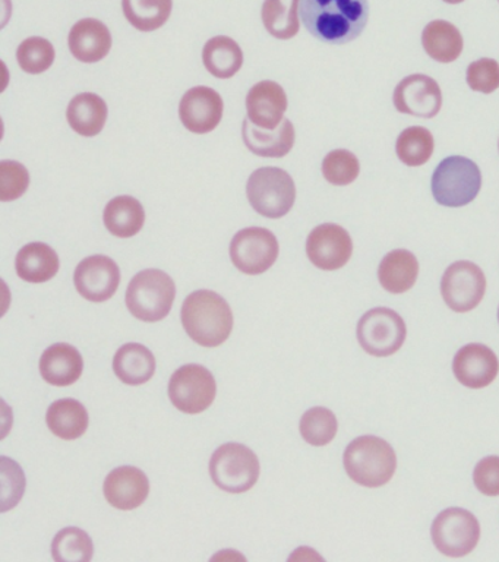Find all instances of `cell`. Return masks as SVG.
<instances>
[{
    "label": "cell",
    "mask_w": 499,
    "mask_h": 562,
    "mask_svg": "<svg viewBox=\"0 0 499 562\" xmlns=\"http://www.w3.org/2000/svg\"><path fill=\"white\" fill-rule=\"evenodd\" d=\"M299 13L310 35L340 46L365 31L370 3L367 0H300Z\"/></svg>",
    "instance_id": "6da1fadb"
},
{
    "label": "cell",
    "mask_w": 499,
    "mask_h": 562,
    "mask_svg": "<svg viewBox=\"0 0 499 562\" xmlns=\"http://www.w3.org/2000/svg\"><path fill=\"white\" fill-rule=\"evenodd\" d=\"M181 316L188 336L208 349L222 346L234 329L229 303L212 290L191 293L183 302Z\"/></svg>",
    "instance_id": "7a4b0ae2"
},
{
    "label": "cell",
    "mask_w": 499,
    "mask_h": 562,
    "mask_svg": "<svg viewBox=\"0 0 499 562\" xmlns=\"http://www.w3.org/2000/svg\"><path fill=\"white\" fill-rule=\"evenodd\" d=\"M343 463L345 473L358 485L381 487L387 485L396 473L397 457L383 438L363 435L345 448Z\"/></svg>",
    "instance_id": "3957f363"
},
{
    "label": "cell",
    "mask_w": 499,
    "mask_h": 562,
    "mask_svg": "<svg viewBox=\"0 0 499 562\" xmlns=\"http://www.w3.org/2000/svg\"><path fill=\"white\" fill-rule=\"evenodd\" d=\"M431 188L438 204L449 209L466 206L480 192L479 166L467 157H446L433 171Z\"/></svg>",
    "instance_id": "277c9868"
},
{
    "label": "cell",
    "mask_w": 499,
    "mask_h": 562,
    "mask_svg": "<svg viewBox=\"0 0 499 562\" xmlns=\"http://www.w3.org/2000/svg\"><path fill=\"white\" fill-rule=\"evenodd\" d=\"M177 285L161 270H144L131 280L126 290V306L144 323H159L172 311Z\"/></svg>",
    "instance_id": "5b68a950"
},
{
    "label": "cell",
    "mask_w": 499,
    "mask_h": 562,
    "mask_svg": "<svg viewBox=\"0 0 499 562\" xmlns=\"http://www.w3.org/2000/svg\"><path fill=\"white\" fill-rule=\"evenodd\" d=\"M247 195L258 214L282 218L295 205L296 187L286 170L262 167L249 176Z\"/></svg>",
    "instance_id": "8992f818"
},
{
    "label": "cell",
    "mask_w": 499,
    "mask_h": 562,
    "mask_svg": "<svg viewBox=\"0 0 499 562\" xmlns=\"http://www.w3.org/2000/svg\"><path fill=\"white\" fill-rule=\"evenodd\" d=\"M209 474L220 490L243 494L252 490L260 477V460L251 448L242 443H225L214 451Z\"/></svg>",
    "instance_id": "52a82bcc"
},
{
    "label": "cell",
    "mask_w": 499,
    "mask_h": 562,
    "mask_svg": "<svg viewBox=\"0 0 499 562\" xmlns=\"http://www.w3.org/2000/svg\"><path fill=\"white\" fill-rule=\"evenodd\" d=\"M406 337L405 319L389 307L367 311L358 324L359 345L375 358L397 353L405 345Z\"/></svg>",
    "instance_id": "ba28073f"
},
{
    "label": "cell",
    "mask_w": 499,
    "mask_h": 562,
    "mask_svg": "<svg viewBox=\"0 0 499 562\" xmlns=\"http://www.w3.org/2000/svg\"><path fill=\"white\" fill-rule=\"evenodd\" d=\"M431 536L433 544L444 555L466 557L479 543V520L467 509L446 508L433 520Z\"/></svg>",
    "instance_id": "9c48e42d"
},
{
    "label": "cell",
    "mask_w": 499,
    "mask_h": 562,
    "mask_svg": "<svg viewBox=\"0 0 499 562\" xmlns=\"http://www.w3.org/2000/svg\"><path fill=\"white\" fill-rule=\"evenodd\" d=\"M217 385L213 373L201 364L181 367L169 382V398L173 406L188 415L207 411L216 398Z\"/></svg>",
    "instance_id": "30bf717a"
},
{
    "label": "cell",
    "mask_w": 499,
    "mask_h": 562,
    "mask_svg": "<svg viewBox=\"0 0 499 562\" xmlns=\"http://www.w3.org/2000/svg\"><path fill=\"white\" fill-rule=\"evenodd\" d=\"M280 246L273 232L264 227H248L236 233L230 244V258L240 272L262 274L277 261Z\"/></svg>",
    "instance_id": "8fae6325"
},
{
    "label": "cell",
    "mask_w": 499,
    "mask_h": 562,
    "mask_svg": "<svg viewBox=\"0 0 499 562\" xmlns=\"http://www.w3.org/2000/svg\"><path fill=\"white\" fill-rule=\"evenodd\" d=\"M486 277L472 261H457L446 268L441 280V294L445 305L457 314H466L484 301Z\"/></svg>",
    "instance_id": "7c38bea8"
},
{
    "label": "cell",
    "mask_w": 499,
    "mask_h": 562,
    "mask_svg": "<svg viewBox=\"0 0 499 562\" xmlns=\"http://www.w3.org/2000/svg\"><path fill=\"white\" fill-rule=\"evenodd\" d=\"M352 254V237L339 224L324 223L315 227L306 240V255L319 270H340L350 261Z\"/></svg>",
    "instance_id": "4fadbf2b"
},
{
    "label": "cell",
    "mask_w": 499,
    "mask_h": 562,
    "mask_svg": "<svg viewBox=\"0 0 499 562\" xmlns=\"http://www.w3.org/2000/svg\"><path fill=\"white\" fill-rule=\"evenodd\" d=\"M73 283L89 302L102 303L115 296L121 283L117 263L106 255H93L78 263Z\"/></svg>",
    "instance_id": "5bb4252c"
},
{
    "label": "cell",
    "mask_w": 499,
    "mask_h": 562,
    "mask_svg": "<svg viewBox=\"0 0 499 562\" xmlns=\"http://www.w3.org/2000/svg\"><path fill=\"white\" fill-rule=\"evenodd\" d=\"M393 101L397 112L432 119L442 108V91L435 79L428 75L415 74L398 82Z\"/></svg>",
    "instance_id": "9a60e30c"
},
{
    "label": "cell",
    "mask_w": 499,
    "mask_h": 562,
    "mask_svg": "<svg viewBox=\"0 0 499 562\" xmlns=\"http://www.w3.org/2000/svg\"><path fill=\"white\" fill-rule=\"evenodd\" d=\"M222 95L209 87H194L182 97L179 117L183 126L194 134H208L220 125L223 117Z\"/></svg>",
    "instance_id": "2e32d148"
},
{
    "label": "cell",
    "mask_w": 499,
    "mask_h": 562,
    "mask_svg": "<svg viewBox=\"0 0 499 562\" xmlns=\"http://www.w3.org/2000/svg\"><path fill=\"white\" fill-rule=\"evenodd\" d=\"M453 372L460 384L472 390L485 389L497 380L499 362L488 346L470 342L455 353Z\"/></svg>",
    "instance_id": "e0dca14e"
},
{
    "label": "cell",
    "mask_w": 499,
    "mask_h": 562,
    "mask_svg": "<svg viewBox=\"0 0 499 562\" xmlns=\"http://www.w3.org/2000/svg\"><path fill=\"white\" fill-rule=\"evenodd\" d=\"M103 491L112 507L129 512L146 503L150 494V482L141 469L122 465L107 474Z\"/></svg>",
    "instance_id": "ac0fdd59"
},
{
    "label": "cell",
    "mask_w": 499,
    "mask_h": 562,
    "mask_svg": "<svg viewBox=\"0 0 499 562\" xmlns=\"http://www.w3.org/2000/svg\"><path fill=\"white\" fill-rule=\"evenodd\" d=\"M248 119L253 125L274 131L284 121L287 95L283 87L274 81H261L247 95Z\"/></svg>",
    "instance_id": "d6986e66"
},
{
    "label": "cell",
    "mask_w": 499,
    "mask_h": 562,
    "mask_svg": "<svg viewBox=\"0 0 499 562\" xmlns=\"http://www.w3.org/2000/svg\"><path fill=\"white\" fill-rule=\"evenodd\" d=\"M68 44L76 59L84 64H95L111 52L112 34L102 21L86 18L72 26Z\"/></svg>",
    "instance_id": "ffe728a7"
},
{
    "label": "cell",
    "mask_w": 499,
    "mask_h": 562,
    "mask_svg": "<svg viewBox=\"0 0 499 562\" xmlns=\"http://www.w3.org/2000/svg\"><path fill=\"white\" fill-rule=\"evenodd\" d=\"M84 371V360L80 351L68 342L50 346L42 355L41 373L47 384L68 386L76 384Z\"/></svg>",
    "instance_id": "44dd1931"
},
{
    "label": "cell",
    "mask_w": 499,
    "mask_h": 562,
    "mask_svg": "<svg viewBox=\"0 0 499 562\" xmlns=\"http://www.w3.org/2000/svg\"><path fill=\"white\" fill-rule=\"evenodd\" d=\"M243 143L249 151L260 157L282 158L292 151L296 132L293 123L284 119L274 131L258 130L249 119L242 125Z\"/></svg>",
    "instance_id": "7402d4cb"
},
{
    "label": "cell",
    "mask_w": 499,
    "mask_h": 562,
    "mask_svg": "<svg viewBox=\"0 0 499 562\" xmlns=\"http://www.w3.org/2000/svg\"><path fill=\"white\" fill-rule=\"evenodd\" d=\"M59 267L56 250L42 241L25 245L15 259L16 274L27 283H46L58 274Z\"/></svg>",
    "instance_id": "603a6c76"
},
{
    "label": "cell",
    "mask_w": 499,
    "mask_h": 562,
    "mask_svg": "<svg viewBox=\"0 0 499 562\" xmlns=\"http://www.w3.org/2000/svg\"><path fill=\"white\" fill-rule=\"evenodd\" d=\"M419 276V262L410 250L396 249L383 258L378 267V280L388 293L409 292Z\"/></svg>",
    "instance_id": "cb8c5ba5"
},
{
    "label": "cell",
    "mask_w": 499,
    "mask_h": 562,
    "mask_svg": "<svg viewBox=\"0 0 499 562\" xmlns=\"http://www.w3.org/2000/svg\"><path fill=\"white\" fill-rule=\"evenodd\" d=\"M113 371L126 385L146 384L156 372L155 355L146 346L128 342L116 351Z\"/></svg>",
    "instance_id": "d4e9b609"
},
{
    "label": "cell",
    "mask_w": 499,
    "mask_h": 562,
    "mask_svg": "<svg viewBox=\"0 0 499 562\" xmlns=\"http://www.w3.org/2000/svg\"><path fill=\"white\" fill-rule=\"evenodd\" d=\"M107 113V104L102 97L93 92H84L73 97L68 105L67 119L69 126L77 134L91 138L103 131Z\"/></svg>",
    "instance_id": "484cf974"
},
{
    "label": "cell",
    "mask_w": 499,
    "mask_h": 562,
    "mask_svg": "<svg viewBox=\"0 0 499 562\" xmlns=\"http://www.w3.org/2000/svg\"><path fill=\"white\" fill-rule=\"evenodd\" d=\"M422 46L431 59L440 64H453L463 53L462 33L449 21L435 20L423 29Z\"/></svg>",
    "instance_id": "4316f807"
},
{
    "label": "cell",
    "mask_w": 499,
    "mask_h": 562,
    "mask_svg": "<svg viewBox=\"0 0 499 562\" xmlns=\"http://www.w3.org/2000/svg\"><path fill=\"white\" fill-rule=\"evenodd\" d=\"M103 220L113 236L128 239L141 232L146 223V211L134 196H116L104 209Z\"/></svg>",
    "instance_id": "83f0119b"
},
{
    "label": "cell",
    "mask_w": 499,
    "mask_h": 562,
    "mask_svg": "<svg viewBox=\"0 0 499 562\" xmlns=\"http://www.w3.org/2000/svg\"><path fill=\"white\" fill-rule=\"evenodd\" d=\"M46 422L52 434L72 441L87 432L90 419L89 412L78 400L63 398L50 404Z\"/></svg>",
    "instance_id": "f1b7e54d"
},
{
    "label": "cell",
    "mask_w": 499,
    "mask_h": 562,
    "mask_svg": "<svg viewBox=\"0 0 499 562\" xmlns=\"http://www.w3.org/2000/svg\"><path fill=\"white\" fill-rule=\"evenodd\" d=\"M203 61L213 77L229 79L242 68L243 52L234 38L217 35L205 44Z\"/></svg>",
    "instance_id": "f546056e"
},
{
    "label": "cell",
    "mask_w": 499,
    "mask_h": 562,
    "mask_svg": "<svg viewBox=\"0 0 499 562\" xmlns=\"http://www.w3.org/2000/svg\"><path fill=\"white\" fill-rule=\"evenodd\" d=\"M300 0H265L262 4V22L270 35L279 40H291L299 33Z\"/></svg>",
    "instance_id": "4dcf8cb0"
},
{
    "label": "cell",
    "mask_w": 499,
    "mask_h": 562,
    "mask_svg": "<svg viewBox=\"0 0 499 562\" xmlns=\"http://www.w3.org/2000/svg\"><path fill=\"white\" fill-rule=\"evenodd\" d=\"M122 9L131 25L151 33L169 21L173 0H122Z\"/></svg>",
    "instance_id": "1f68e13d"
},
{
    "label": "cell",
    "mask_w": 499,
    "mask_h": 562,
    "mask_svg": "<svg viewBox=\"0 0 499 562\" xmlns=\"http://www.w3.org/2000/svg\"><path fill=\"white\" fill-rule=\"evenodd\" d=\"M435 140L423 126H410L398 135L396 153L402 165L419 167L431 160Z\"/></svg>",
    "instance_id": "d6a6232c"
},
{
    "label": "cell",
    "mask_w": 499,
    "mask_h": 562,
    "mask_svg": "<svg viewBox=\"0 0 499 562\" xmlns=\"http://www.w3.org/2000/svg\"><path fill=\"white\" fill-rule=\"evenodd\" d=\"M93 553V540L78 527L60 530L52 542V555L56 562H89Z\"/></svg>",
    "instance_id": "836d02e7"
},
{
    "label": "cell",
    "mask_w": 499,
    "mask_h": 562,
    "mask_svg": "<svg viewBox=\"0 0 499 562\" xmlns=\"http://www.w3.org/2000/svg\"><path fill=\"white\" fill-rule=\"evenodd\" d=\"M300 435L314 447L328 446L336 438L339 422L334 413L326 407H313L300 419Z\"/></svg>",
    "instance_id": "e575fe53"
},
{
    "label": "cell",
    "mask_w": 499,
    "mask_h": 562,
    "mask_svg": "<svg viewBox=\"0 0 499 562\" xmlns=\"http://www.w3.org/2000/svg\"><path fill=\"white\" fill-rule=\"evenodd\" d=\"M16 59L24 72L32 75L46 72L55 61L54 44L43 37L24 40L16 50Z\"/></svg>",
    "instance_id": "d590c367"
},
{
    "label": "cell",
    "mask_w": 499,
    "mask_h": 562,
    "mask_svg": "<svg viewBox=\"0 0 499 562\" xmlns=\"http://www.w3.org/2000/svg\"><path fill=\"white\" fill-rule=\"evenodd\" d=\"M361 173L358 157L349 149H334L322 161V175L334 187H348Z\"/></svg>",
    "instance_id": "8d00e7d4"
},
{
    "label": "cell",
    "mask_w": 499,
    "mask_h": 562,
    "mask_svg": "<svg viewBox=\"0 0 499 562\" xmlns=\"http://www.w3.org/2000/svg\"><path fill=\"white\" fill-rule=\"evenodd\" d=\"M29 184V170L21 162L12 160L0 162V201L19 200L27 191Z\"/></svg>",
    "instance_id": "74e56055"
},
{
    "label": "cell",
    "mask_w": 499,
    "mask_h": 562,
    "mask_svg": "<svg viewBox=\"0 0 499 562\" xmlns=\"http://www.w3.org/2000/svg\"><path fill=\"white\" fill-rule=\"evenodd\" d=\"M466 81L473 91L492 94L499 88V64L490 57L472 61L468 65Z\"/></svg>",
    "instance_id": "f35d334b"
},
{
    "label": "cell",
    "mask_w": 499,
    "mask_h": 562,
    "mask_svg": "<svg viewBox=\"0 0 499 562\" xmlns=\"http://www.w3.org/2000/svg\"><path fill=\"white\" fill-rule=\"evenodd\" d=\"M25 490V476L20 465L2 457V512L14 508Z\"/></svg>",
    "instance_id": "ab89813d"
},
{
    "label": "cell",
    "mask_w": 499,
    "mask_h": 562,
    "mask_svg": "<svg viewBox=\"0 0 499 562\" xmlns=\"http://www.w3.org/2000/svg\"><path fill=\"white\" fill-rule=\"evenodd\" d=\"M473 482L477 491L486 496L499 495V457L489 456L476 464Z\"/></svg>",
    "instance_id": "60d3db41"
},
{
    "label": "cell",
    "mask_w": 499,
    "mask_h": 562,
    "mask_svg": "<svg viewBox=\"0 0 499 562\" xmlns=\"http://www.w3.org/2000/svg\"><path fill=\"white\" fill-rule=\"evenodd\" d=\"M445 3H449V4H458V3H463L464 0H444Z\"/></svg>",
    "instance_id": "b9f144b4"
},
{
    "label": "cell",
    "mask_w": 499,
    "mask_h": 562,
    "mask_svg": "<svg viewBox=\"0 0 499 562\" xmlns=\"http://www.w3.org/2000/svg\"><path fill=\"white\" fill-rule=\"evenodd\" d=\"M498 321H499V307H498Z\"/></svg>",
    "instance_id": "7bdbcfd3"
},
{
    "label": "cell",
    "mask_w": 499,
    "mask_h": 562,
    "mask_svg": "<svg viewBox=\"0 0 499 562\" xmlns=\"http://www.w3.org/2000/svg\"><path fill=\"white\" fill-rule=\"evenodd\" d=\"M498 148H499V143H498Z\"/></svg>",
    "instance_id": "ee69618b"
}]
</instances>
